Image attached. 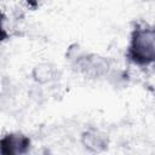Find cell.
Listing matches in <instances>:
<instances>
[{
  "instance_id": "cell-2",
  "label": "cell",
  "mask_w": 155,
  "mask_h": 155,
  "mask_svg": "<svg viewBox=\"0 0 155 155\" xmlns=\"http://www.w3.org/2000/svg\"><path fill=\"white\" fill-rule=\"evenodd\" d=\"M29 139L22 134H7L1 140L2 154H22L29 147Z\"/></svg>"
},
{
  "instance_id": "cell-1",
  "label": "cell",
  "mask_w": 155,
  "mask_h": 155,
  "mask_svg": "<svg viewBox=\"0 0 155 155\" xmlns=\"http://www.w3.org/2000/svg\"><path fill=\"white\" fill-rule=\"evenodd\" d=\"M130 53L132 59L137 63L144 64L155 59V30H136L132 39Z\"/></svg>"
}]
</instances>
